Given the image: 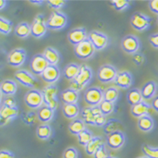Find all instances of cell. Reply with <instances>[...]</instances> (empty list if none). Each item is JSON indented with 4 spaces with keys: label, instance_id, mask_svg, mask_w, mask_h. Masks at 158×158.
I'll return each instance as SVG.
<instances>
[{
    "label": "cell",
    "instance_id": "6da1fadb",
    "mask_svg": "<svg viewBox=\"0 0 158 158\" xmlns=\"http://www.w3.org/2000/svg\"><path fill=\"white\" fill-rule=\"evenodd\" d=\"M81 118L86 125L103 127L106 123V116L101 113L99 106L85 107L81 110Z\"/></svg>",
    "mask_w": 158,
    "mask_h": 158
},
{
    "label": "cell",
    "instance_id": "7a4b0ae2",
    "mask_svg": "<svg viewBox=\"0 0 158 158\" xmlns=\"http://www.w3.org/2000/svg\"><path fill=\"white\" fill-rule=\"evenodd\" d=\"M93 77V71L87 65H82L78 75L71 82V88L79 92L88 85Z\"/></svg>",
    "mask_w": 158,
    "mask_h": 158
},
{
    "label": "cell",
    "instance_id": "3957f363",
    "mask_svg": "<svg viewBox=\"0 0 158 158\" xmlns=\"http://www.w3.org/2000/svg\"><path fill=\"white\" fill-rule=\"evenodd\" d=\"M41 93H42L45 105L50 107L55 111L59 103L57 88L55 85H49L43 88Z\"/></svg>",
    "mask_w": 158,
    "mask_h": 158
},
{
    "label": "cell",
    "instance_id": "277c9868",
    "mask_svg": "<svg viewBox=\"0 0 158 158\" xmlns=\"http://www.w3.org/2000/svg\"><path fill=\"white\" fill-rule=\"evenodd\" d=\"M85 103L90 107L98 106L103 100V92L98 87L88 88L83 95Z\"/></svg>",
    "mask_w": 158,
    "mask_h": 158
},
{
    "label": "cell",
    "instance_id": "5b68a950",
    "mask_svg": "<svg viewBox=\"0 0 158 158\" xmlns=\"http://www.w3.org/2000/svg\"><path fill=\"white\" fill-rule=\"evenodd\" d=\"M67 24V17L62 12L55 10L52 13L46 20V26L52 31H58L63 29Z\"/></svg>",
    "mask_w": 158,
    "mask_h": 158
},
{
    "label": "cell",
    "instance_id": "8992f818",
    "mask_svg": "<svg viewBox=\"0 0 158 158\" xmlns=\"http://www.w3.org/2000/svg\"><path fill=\"white\" fill-rule=\"evenodd\" d=\"M73 52L77 57L81 60H87L91 58L95 52V49L91 41L88 39H86L78 45L74 46Z\"/></svg>",
    "mask_w": 158,
    "mask_h": 158
},
{
    "label": "cell",
    "instance_id": "52a82bcc",
    "mask_svg": "<svg viewBox=\"0 0 158 158\" xmlns=\"http://www.w3.org/2000/svg\"><path fill=\"white\" fill-rule=\"evenodd\" d=\"M24 103L31 109H40L44 103L42 93L35 88L29 90L24 95Z\"/></svg>",
    "mask_w": 158,
    "mask_h": 158
},
{
    "label": "cell",
    "instance_id": "ba28073f",
    "mask_svg": "<svg viewBox=\"0 0 158 158\" xmlns=\"http://www.w3.org/2000/svg\"><path fill=\"white\" fill-rule=\"evenodd\" d=\"M117 74L118 72L114 66L110 64H104L98 69L97 77L101 82L108 83L114 81Z\"/></svg>",
    "mask_w": 158,
    "mask_h": 158
},
{
    "label": "cell",
    "instance_id": "9c48e42d",
    "mask_svg": "<svg viewBox=\"0 0 158 158\" xmlns=\"http://www.w3.org/2000/svg\"><path fill=\"white\" fill-rule=\"evenodd\" d=\"M121 48L130 55H134L140 50V44L138 37L133 35H128L121 40Z\"/></svg>",
    "mask_w": 158,
    "mask_h": 158
},
{
    "label": "cell",
    "instance_id": "30bf717a",
    "mask_svg": "<svg viewBox=\"0 0 158 158\" xmlns=\"http://www.w3.org/2000/svg\"><path fill=\"white\" fill-rule=\"evenodd\" d=\"M47 29L45 16L41 14L37 15L31 24V35L35 38H40L46 35Z\"/></svg>",
    "mask_w": 158,
    "mask_h": 158
},
{
    "label": "cell",
    "instance_id": "8fae6325",
    "mask_svg": "<svg viewBox=\"0 0 158 158\" xmlns=\"http://www.w3.org/2000/svg\"><path fill=\"white\" fill-rule=\"evenodd\" d=\"M151 21L152 19L149 16L140 12H136L131 17V24L135 31H143L150 27Z\"/></svg>",
    "mask_w": 158,
    "mask_h": 158
},
{
    "label": "cell",
    "instance_id": "7c38bea8",
    "mask_svg": "<svg viewBox=\"0 0 158 158\" xmlns=\"http://www.w3.org/2000/svg\"><path fill=\"white\" fill-rule=\"evenodd\" d=\"M26 59V52L23 48H15L9 52L7 57V62L9 66L19 67L24 63Z\"/></svg>",
    "mask_w": 158,
    "mask_h": 158
},
{
    "label": "cell",
    "instance_id": "4fadbf2b",
    "mask_svg": "<svg viewBox=\"0 0 158 158\" xmlns=\"http://www.w3.org/2000/svg\"><path fill=\"white\" fill-rule=\"evenodd\" d=\"M88 39L91 41L94 49L97 51L104 49L109 43V38L106 35L97 31H93L88 33Z\"/></svg>",
    "mask_w": 158,
    "mask_h": 158
},
{
    "label": "cell",
    "instance_id": "5bb4252c",
    "mask_svg": "<svg viewBox=\"0 0 158 158\" xmlns=\"http://www.w3.org/2000/svg\"><path fill=\"white\" fill-rule=\"evenodd\" d=\"M49 64L43 54H36L31 58L30 62L31 72L35 75H40L44 73Z\"/></svg>",
    "mask_w": 158,
    "mask_h": 158
},
{
    "label": "cell",
    "instance_id": "9a60e30c",
    "mask_svg": "<svg viewBox=\"0 0 158 158\" xmlns=\"http://www.w3.org/2000/svg\"><path fill=\"white\" fill-rule=\"evenodd\" d=\"M15 78L18 81L21 85L31 88L33 89L36 86V79L33 76V74L29 73L26 70H19L15 73Z\"/></svg>",
    "mask_w": 158,
    "mask_h": 158
},
{
    "label": "cell",
    "instance_id": "2e32d148",
    "mask_svg": "<svg viewBox=\"0 0 158 158\" xmlns=\"http://www.w3.org/2000/svg\"><path fill=\"white\" fill-rule=\"evenodd\" d=\"M125 135L122 131H115L108 135L106 138L107 146L113 150H118L124 146Z\"/></svg>",
    "mask_w": 158,
    "mask_h": 158
},
{
    "label": "cell",
    "instance_id": "e0dca14e",
    "mask_svg": "<svg viewBox=\"0 0 158 158\" xmlns=\"http://www.w3.org/2000/svg\"><path fill=\"white\" fill-rule=\"evenodd\" d=\"M88 34L87 33L85 28H76L69 31L67 35V39L69 42L75 46L78 45L82 41H84L86 39H88Z\"/></svg>",
    "mask_w": 158,
    "mask_h": 158
},
{
    "label": "cell",
    "instance_id": "ac0fdd59",
    "mask_svg": "<svg viewBox=\"0 0 158 158\" xmlns=\"http://www.w3.org/2000/svg\"><path fill=\"white\" fill-rule=\"evenodd\" d=\"M60 77H61V73L59 68L56 66H52V65H49L46 70L44 71V73L41 74V78L44 80V82L51 85H53V83L57 82Z\"/></svg>",
    "mask_w": 158,
    "mask_h": 158
},
{
    "label": "cell",
    "instance_id": "d6986e66",
    "mask_svg": "<svg viewBox=\"0 0 158 158\" xmlns=\"http://www.w3.org/2000/svg\"><path fill=\"white\" fill-rule=\"evenodd\" d=\"M19 114L18 107L15 108H9V107L1 106L0 110V122L1 126L5 125L7 123L11 121L12 119L16 118Z\"/></svg>",
    "mask_w": 158,
    "mask_h": 158
},
{
    "label": "cell",
    "instance_id": "ffe728a7",
    "mask_svg": "<svg viewBox=\"0 0 158 158\" xmlns=\"http://www.w3.org/2000/svg\"><path fill=\"white\" fill-rule=\"evenodd\" d=\"M114 82L117 87H119L123 89H126V88H131V85H132L133 77L129 72L123 71V72L118 73Z\"/></svg>",
    "mask_w": 158,
    "mask_h": 158
},
{
    "label": "cell",
    "instance_id": "44dd1931",
    "mask_svg": "<svg viewBox=\"0 0 158 158\" xmlns=\"http://www.w3.org/2000/svg\"><path fill=\"white\" fill-rule=\"evenodd\" d=\"M157 88V83L155 81L151 80V81L146 82L140 89L143 99H145V100H148V99H152V98L153 99L156 97Z\"/></svg>",
    "mask_w": 158,
    "mask_h": 158
},
{
    "label": "cell",
    "instance_id": "7402d4cb",
    "mask_svg": "<svg viewBox=\"0 0 158 158\" xmlns=\"http://www.w3.org/2000/svg\"><path fill=\"white\" fill-rule=\"evenodd\" d=\"M152 108V105L146 103V101L143 100L142 102L137 103L134 106L131 107V113L132 116H134L135 118H140L142 116L149 115V112Z\"/></svg>",
    "mask_w": 158,
    "mask_h": 158
},
{
    "label": "cell",
    "instance_id": "603a6c76",
    "mask_svg": "<svg viewBox=\"0 0 158 158\" xmlns=\"http://www.w3.org/2000/svg\"><path fill=\"white\" fill-rule=\"evenodd\" d=\"M18 89V85L14 80L11 79H5L1 82L0 91L2 95L6 96H13L15 94Z\"/></svg>",
    "mask_w": 158,
    "mask_h": 158
},
{
    "label": "cell",
    "instance_id": "cb8c5ba5",
    "mask_svg": "<svg viewBox=\"0 0 158 158\" xmlns=\"http://www.w3.org/2000/svg\"><path fill=\"white\" fill-rule=\"evenodd\" d=\"M60 97L65 104H73V103H77L79 98V94L76 90L69 88L61 92Z\"/></svg>",
    "mask_w": 158,
    "mask_h": 158
},
{
    "label": "cell",
    "instance_id": "d4e9b609",
    "mask_svg": "<svg viewBox=\"0 0 158 158\" xmlns=\"http://www.w3.org/2000/svg\"><path fill=\"white\" fill-rule=\"evenodd\" d=\"M154 125H155V122L152 116L150 115L142 116L138 118V121H137V126L139 128V130L143 132H149L152 131Z\"/></svg>",
    "mask_w": 158,
    "mask_h": 158
},
{
    "label": "cell",
    "instance_id": "484cf974",
    "mask_svg": "<svg viewBox=\"0 0 158 158\" xmlns=\"http://www.w3.org/2000/svg\"><path fill=\"white\" fill-rule=\"evenodd\" d=\"M123 129V125L122 123L116 118H110L106 121L103 126V131L104 134L108 135L111 134L113 132L115 131H121L120 130Z\"/></svg>",
    "mask_w": 158,
    "mask_h": 158
},
{
    "label": "cell",
    "instance_id": "4316f807",
    "mask_svg": "<svg viewBox=\"0 0 158 158\" xmlns=\"http://www.w3.org/2000/svg\"><path fill=\"white\" fill-rule=\"evenodd\" d=\"M49 65L56 66L60 61V54L59 52L53 47H47L42 53Z\"/></svg>",
    "mask_w": 158,
    "mask_h": 158
},
{
    "label": "cell",
    "instance_id": "83f0119b",
    "mask_svg": "<svg viewBox=\"0 0 158 158\" xmlns=\"http://www.w3.org/2000/svg\"><path fill=\"white\" fill-rule=\"evenodd\" d=\"M80 69H81V66H79L78 64L74 63V62L67 64L64 68V77L67 80H69V81L72 82L78 75Z\"/></svg>",
    "mask_w": 158,
    "mask_h": 158
},
{
    "label": "cell",
    "instance_id": "f1b7e54d",
    "mask_svg": "<svg viewBox=\"0 0 158 158\" xmlns=\"http://www.w3.org/2000/svg\"><path fill=\"white\" fill-rule=\"evenodd\" d=\"M103 138L100 136H94L87 146H85V152L88 156H94L95 152L97 151L101 146H103Z\"/></svg>",
    "mask_w": 158,
    "mask_h": 158
},
{
    "label": "cell",
    "instance_id": "f546056e",
    "mask_svg": "<svg viewBox=\"0 0 158 158\" xmlns=\"http://www.w3.org/2000/svg\"><path fill=\"white\" fill-rule=\"evenodd\" d=\"M37 115H38V119L40 121L43 122V123H47V122L51 121L54 117V110L51 109L50 107L44 105L38 110Z\"/></svg>",
    "mask_w": 158,
    "mask_h": 158
},
{
    "label": "cell",
    "instance_id": "4dcf8cb0",
    "mask_svg": "<svg viewBox=\"0 0 158 158\" xmlns=\"http://www.w3.org/2000/svg\"><path fill=\"white\" fill-rule=\"evenodd\" d=\"M80 109L77 103L73 104H64L62 108V114L67 118H74L80 114Z\"/></svg>",
    "mask_w": 158,
    "mask_h": 158
},
{
    "label": "cell",
    "instance_id": "1f68e13d",
    "mask_svg": "<svg viewBox=\"0 0 158 158\" xmlns=\"http://www.w3.org/2000/svg\"><path fill=\"white\" fill-rule=\"evenodd\" d=\"M126 98H127V102L129 103V104L131 105V106H134L137 103H140V102L143 101V98L142 95H141V93H140V90L138 89V88L131 89L127 93Z\"/></svg>",
    "mask_w": 158,
    "mask_h": 158
},
{
    "label": "cell",
    "instance_id": "d6a6232c",
    "mask_svg": "<svg viewBox=\"0 0 158 158\" xmlns=\"http://www.w3.org/2000/svg\"><path fill=\"white\" fill-rule=\"evenodd\" d=\"M68 130L72 135H78L81 132L86 130V124L82 118H76L70 123L68 126Z\"/></svg>",
    "mask_w": 158,
    "mask_h": 158
},
{
    "label": "cell",
    "instance_id": "836d02e7",
    "mask_svg": "<svg viewBox=\"0 0 158 158\" xmlns=\"http://www.w3.org/2000/svg\"><path fill=\"white\" fill-rule=\"evenodd\" d=\"M15 34L16 36L19 38H26L31 35V25L28 24L27 22L19 23L15 27Z\"/></svg>",
    "mask_w": 158,
    "mask_h": 158
},
{
    "label": "cell",
    "instance_id": "e575fe53",
    "mask_svg": "<svg viewBox=\"0 0 158 158\" xmlns=\"http://www.w3.org/2000/svg\"><path fill=\"white\" fill-rule=\"evenodd\" d=\"M52 130L51 126L46 124L40 125L39 127L36 129V135L37 137L40 139V140H46L50 138L52 135Z\"/></svg>",
    "mask_w": 158,
    "mask_h": 158
},
{
    "label": "cell",
    "instance_id": "d590c367",
    "mask_svg": "<svg viewBox=\"0 0 158 158\" xmlns=\"http://www.w3.org/2000/svg\"><path fill=\"white\" fill-rule=\"evenodd\" d=\"M118 98V90L115 87L108 88L103 92V100L114 103Z\"/></svg>",
    "mask_w": 158,
    "mask_h": 158
},
{
    "label": "cell",
    "instance_id": "8d00e7d4",
    "mask_svg": "<svg viewBox=\"0 0 158 158\" xmlns=\"http://www.w3.org/2000/svg\"><path fill=\"white\" fill-rule=\"evenodd\" d=\"M38 119V115L34 111L24 112L21 114V120L24 125H33L36 123Z\"/></svg>",
    "mask_w": 158,
    "mask_h": 158
},
{
    "label": "cell",
    "instance_id": "74e56055",
    "mask_svg": "<svg viewBox=\"0 0 158 158\" xmlns=\"http://www.w3.org/2000/svg\"><path fill=\"white\" fill-rule=\"evenodd\" d=\"M93 138H94L93 133H92L89 130L86 129V130H84V131H82V132H81V133L77 135L78 144L85 147V146L88 144V142H89Z\"/></svg>",
    "mask_w": 158,
    "mask_h": 158
},
{
    "label": "cell",
    "instance_id": "f35d334b",
    "mask_svg": "<svg viewBox=\"0 0 158 158\" xmlns=\"http://www.w3.org/2000/svg\"><path fill=\"white\" fill-rule=\"evenodd\" d=\"M141 151L145 156L148 158H158V147L152 146L147 144H143Z\"/></svg>",
    "mask_w": 158,
    "mask_h": 158
},
{
    "label": "cell",
    "instance_id": "ab89813d",
    "mask_svg": "<svg viewBox=\"0 0 158 158\" xmlns=\"http://www.w3.org/2000/svg\"><path fill=\"white\" fill-rule=\"evenodd\" d=\"M13 28V23L9 19L0 17V32L3 35H9Z\"/></svg>",
    "mask_w": 158,
    "mask_h": 158
},
{
    "label": "cell",
    "instance_id": "60d3db41",
    "mask_svg": "<svg viewBox=\"0 0 158 158\" xmlns=\"http://www.w3.org/2000/svg\"><path fill=\"white\" fill-rule=\"evenodd\" d=\"M98 106H99V109L101 110V113L105 116L112 114L114 112V103L108 102V101L103 100Z\"/></svg>",
    "mask_w": 158,
    "mask_h": 158
},
{
    "label": "cell",
    "instance_id": "b9f144b4",
    "mask_svg": "<svg viewBox=\"0 0 158 158\" xmlns=\"http://www.w3.org/2000/svg\"><path fill=\"white\" fill-rule=\"evenodd\" d=\"M110 3L117 11H123L129 7L130 1H127V0H112V1H110Z\"/></svg>",
    "mask_w": 158,
    "mask_h": 158
},
{
    "label": "cell",
    "instance_id": "7bdbcfd3",
    "mask_svg": "<svg viewBox=\"0 0 158 158\" xmlns=\"http://www.w3.org/2000/svg\"><path fill=\"white\" fill-rule=\"evenodd\" d=\"M1 106L9 107V108H15L17 107V103L15 98L13 96H6L1 100Z\"/></svg>",
    "mask_w": 158,
    "mask_h": 158
},
{
    "label": "cell",
    "instance_id": "ee69618b",
    "mask_svg": "<svg viewBox=\"0 0 158 158\" xmlns=\"http://www.w3.org/2000/svg\"><path fill=\"white\" fill-rule=\"evenodd\" d=\"M46 3L48 4V6L51 9L57 10L65 5L66 1H63V0H48V1H46Z\"/></svg>",
    "mask_w": 158,
    "mask_h": 158
},
{
    "label": "cell",
    "instance_id": "f6af8a7d",
    "mask_svg": "<svg viewBox=\"0 0 158 158\" xmlns=\"http://www.w3.org/2000/svg\"><path fill=\"white\" fill-rule=\"evenodd\" d=\"M63 158H78V152L74 147H68L63 152Z\"/></svg>",
    "mask_w": 158,
    "mask_h": 158
},
{
    "label": "cell",
    "instance_id": "bcb514c9",
    "mask_svg": "<svg viewBox=\"0 0 158 158\" xmlns=\"http://www.w3.org/2000/svg\"><path fill=\"white\" fill-rule=\"evenodd\" d=\"M108 156H109V154L105 147V144L101 146L94 154V158H107Z\"/></svg>",
    "mask_w": 158,
    "mask_h": 158
},
{
    "label": "cell",
    "instance_id": "7dc6e473",
    "mask_svg": "<svg viewBox=\"0 0 158 158\" xmlns=\"http://www.w3.org/2000/svg\"><path fill=\"white\" fill-rule=\"evenodd\" d=\"M132 61L136 66H141L145 61H146V57L140 52H137L135 54L132 56Z\"/></svg>",
    "mask_w": 158,
    "mask_h": 158
},
{
    "label": "cell",
    "instance_id": "c3c4849f",
    "mask_svg": "<svg viewBox=\"0 0 158 158\" xmlns=\"http://www.w3.org/2000/svg\"><path fill=\"white\" fill-rule=\"evenodd\" d=\"M149 43L152 47L158 49V33L152 34L150 35Z\"/></svg>",
    "mask_w": 158,
    "mask_h": 158
},
{
    "label": "cell",
    "instance_id": "681fc988",
    "mask_svg": "<svg viewBox=\"0 0 158 158\" xmlns=\"http://www.w3.org/2000/svg\"><path fill=\"white\" fill-rule=\"evenodd\" d=\"M149 9L152 13L158 15V0H152V1H150Z\"/></svg>",
    "mask_w": 158,
    "mask_h": 158
},
{
    "label": "cell",
    "instance_id": "f907efd6",
    "mask_svg": "<svg viewBox=\"0 0 158 158\" xmlns=\"http://www.w3.org/2000/svg\"><path fill=\"white\" fill-rule=\"evenodd\" d=\"M0 158H15V154L7 150H1Z\"/></svg>",
    "mask_w": 158,
    "mask_h": 158
},
{
    "label": "cell",
    "instance_id": "816d5d0a",
    "mask_svg": "<svg viewBox=\"0 0 158 158\" xmlns=\"http://www.w3.org/2000/svg\"><path fill=\"white\" fill-rule=\"evenodd\" d=\"M152 108L155 110L156 112L158 113V95H156L152 102Z\"/></svg>",
    "mask_w": 158,
    "mask_h": 158
},
{
    "label": "cell",
    "instance_id": "f5cc1de1",
    "mask_svg": "<svg viewBox=\"0 0 158 158\" xmlns=\"http://www.w3.org/2000/svg\"><path fill=\"white\" fill-rule=\"evenodd\" d=\"M29 2L32 3V4H36V5H39V6L40 4H42L43 3H45V1H42V0H30Z\"/></svg>",
    "mask_w": 158,
    "mask_h": 158
},
{
    "label": "cell",
    "instance_id": "db71d44e",
    "mask_svg": "<svg viewBox=\"0 0 158 158\" xmlns=\"http://www.w3.org/2000/svg\"><path fill=\"white\" fill-rule=\"evenodd\" d=\"M7 3H8V2H7V1H4V0H1V1H0V9L2 10V9H3L4 7L6 6Z\"/></svg>",
    "mask_w": 158,
    "mask_h": 158
},
{
    "label": "cell",
    "instance_id": "11a10c76",
    "mask_svg": "<svg viewBox=\"0 0 158 158\" xmlns=\"http://www.w3.org/2000/svg\"><path fill=\"white\" fill-rule=\"evenodd\" d=\"M107 158H117V157H114V156H109Z\"/></svg>",
    "mask_w": 158,
    "mask_h": 158
},
{
    "label": "cell",
    "instance_id": "9f6ffc18",
    "mask_svg": "<svg viewBox=\"0 0 158 158\" xmlns=\"http://www.w3.org/2000/svg\"><path fill=\"white\" fill-rule=\"evenodd\" d=\"M138 158H148V157H146V156H140V157H138Z\"/></svg>",
    "mask_w": 158,
    "mask_h": 158
},
{
    "label": "cell",
    "instance_id": "6f0895ef",
    "mask_svg": "<svg viewBox=\"0 0 158 158\" xmlns=\"http://www.w3.org/2000/svg\"><path fill=\"white\" fill-rule=\"evenodd\" d=\"M156 24H157V25H158V17H157V19H156Z\"/></svg>",
    "mask_w": 158,
    "mask_h": 158
}]
</instances>
